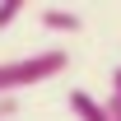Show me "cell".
<instances>
[{"label": "cell", "mask_w": 121, "mask_h": 121, "mask_svg": "<svg viewBox=\"0 0 121 121\" xmlns=\"http://www.w3.org/2000/svg\"><path fill=\"white\" fill-rule=\"evenodd\" d=\"M70 70V56L65 51H33V56H19V60H0V98H19L23 89L33 84H47Z\"/></svg>", "instance_id": "6da1fadb"}, {"label": "cell", "mask_w": 121, "mask_h": 121, "mask_svg": "<svg viewBox=\"0 0 121 121\" xmlns=\"http://www.w3.org/2000/svg\"><path fill=\"white\" fill-rule=\"evenodd\" d=\"M42 28H47V33H79V28H84V19H79L75 9L47 5V9H42Z\"/></svg>", "instance_id": "7a4b0ae2"}, {"label": "cell", "mask_w": 121, "mask_h": 121, "mask_svg": "<svg viewBox=\"0 0 121 121\" xmlns=\"http://www.w3.org/2000/svg\"><path fill=\"white\" fill-rule=\"evenodd\" d=\"M70 112H75L79 121H107V112H103V98H93L89 89H70Z\"/></svg>", "instance_id": "3957f363"}, {"label": "cell", "mask_w": 121, "mask_h": 121, "mask_svg": "<svg viewBox=\"0 0 121 121\" xmlns=\"http://www.w3.org/2000/svg\"><path fill=\"white\" fill-rule=\"evenodd\" d=\"M19 14H23V0H5V5H0V33L9 28V23H14Z\"/></svg>", "instance_id": "277c9868"}, {"label": "cell", "mask_w": 121, "mask_h": 121, "mask_svg": "<svg viewBox=\"0 0 121 121\" xmlns=\"http://www.w3.org/2000/svg\"><path fill=\"white\" fill-rule=\"evenodd\" d=\"M19 112H23V103H19V98H0V121H14Z\"/></svg>", "instance_id": "5b68a950"}, {"label": "cell", "mask_w": 121, "mask_h": 121, "mask_svg": "<svg viewBox=\"0 0 121 121\" xmlns=\"http://www.w3.org/2000/svg\"><path fill=\"white\" fill-rule=\"evenodd\" d=\"M103 112H107V121H121V98H117V93L103 98Z\"/></svg>", "instance_id": "8992f818"}, {"label": "cell", "mask_w": 121, "mask_h": 121, "mask_svg": "<svg viewBox=\"0 0 121 121\" xmlns=\"http://www.w3.org/2000/svg\"><path fill=\"white\" fill-rule=\"evenodd\" d=\"M112 93H117V98H121V65H117V70H112Z\"/></svg>", "instance_id": "52a82bcc"}]
</instances>
